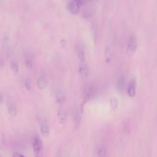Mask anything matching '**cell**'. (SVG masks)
Here are the masks:
<instances>
[{"mask_svg": "<svg viewBox=\"0 0 157 157\" xmlns=\"http://www.w3.org/2000/svg\"><path fill=\"white\" fill-rule=\"evenodd\" d=\"M98 2V0H90V2L92 6H95Z\"/></svg>", "mask_w": 157, "mask_h": 157, "instance_id": "obj_21", "label": "cell"}, {"mask_svg": "<svg viewBox=\"0 0 157 157\" xmlns=\"http://www.w3.org/2000/svg\"><path fill=\"white\" fill-rule=\"evenodd\" d=\"M57 115L59 119V121L61 123H63L65 120H66V113L64 108L61 106H59L57 110Z\"/></svg>", "mask_w": 157, "mask_h": 157, "instance_id": "obj_6", "label": "cell"}, {"mask_svg": "<svg viewBox=\"0 0 157 157\" xmlns=\"http://www.w3.org/2000/svg\"><path fill=\"white\" fill-rule=\"evenodd\" d=\"M137 39L134 35H132L129 40L128 45L126 49V54L128 56H132L137 49Z\"/></svg>", "mask_w": 157, "mask_h": 157, "instance_id": "obj_1", "label": "cell"}, {"mask_svg": "<svg viewBox=\"0 0 157 157\" xmlns=\"http://www.w3.org/2000/svg\"><path fill=\"white\" fill-rule=\"evenodd\" d=\"M40 132L43 136L47 137L50 133V129L47 122L45 120H42L40 123Z\"/></svg>", "mask_w": 157, "mask_h": 157, "instance_id": "obj_5", "label": "cell"}, {"mask_svg": "<svg viewBox=\"0 0 157 157\" xmlns=\"http://www.w3.org/2000/svg\"><path fill=\"white\" fill-rule=\"evenodd\" d=\"M36 157H43V155L41 153V152L36 154Z\"/></svg>", "mask_w": 157, "mask_h": 157, "instance_id": "obj_23", "label": "cell"}, {"mask_svg": "<svg viewBox=\"0 0 157 157\" xmlns=\"http://www.w3.org/2000/svg\"><path fill=\"white\" fill-rule=\"evenodd\" d=\"M24 85H25V88H26L27 90H29L31 89V83H30V82H29V80H26V81L25 82Z\"/></svg>", "mask_w": 157, "mask_h": 157, "instance_id": "obj_17", "label": "cell"}, {"mask_svg": "<svg viewBox=\"0 0 157 157\" xmlns=\"http://www.w3.org/2000/svg\"><path fill=\"white\" fill-rule=\"evenodd\" d=\"M3 102V99H2V96L0 94V105H1Z\"/></svg>", "mask_w": 157, "mask_h": 157, "instance_id": "obj_24", "label": "cell"}, {"mask_svg": "<svg viewBox=\"0 0 157 157\" xmlns=\"http://www.w3.org/2000/svg\"><path fill=\"white\" fill-rule=\"evenodd\" d=\"M125 86V78L123 75L120 76L116 82V87L119 92H122Z\"/></svg>", "mask_w": 157, "mask_h": 157, "instance_id": "obj_7", "label": "cell"}, {"mask_svg": "<svg viewBox=\"0 0 157 157\" xmlns=\"http://www.w3.org/2000/svg\"><path fill=\"white\" fill-rule=\"evenodd\" d=\"M80 5L77 0H72L68 4V9L72 14H77L79 12Z\"/></svg>", "mask_w": 157, "mask_h": 157, "instance_id": "obj_2", "label": "cell"}, {"mask_svg": "<svg viewBox=\"0 0 157 157\" xmlns=\"http://www.w3.org/2000/svg\"><path fill=\"white\" fill-rule=\"evenodd\" d=\"M33 148L35 154L41 152L42 144L40 139L38 136H35L33 140Z\"/></svg>", "mask_w": 157, "mask_h": 157, "instance_id": "obj_3", "label": "cell"}, {"mask_svg": "<svg viewBox=\"0 0 157 157\" xmlns=\"http://www.w3.org/2000/svg\"><path fill=\"white\" fill-rule=\"evenodd\" d=\"M10 66L11 70L12 71V72L13 73L17 74L18 72L19 65H18V63L17 61H15L14 59H12L10 63Z\"/></svg>", "mask_w": 157, "mask_h": 157, "instance_id": "obj_11", "label": "cell"}, {"mask_svg": "<svg viewBox=\"0 0 157 157\" xmlns=\"http://www.w3.org/2000/svg\"><path fill=\"white\" fill-rule=\"evenodd\" d=\"M78 72L80 75L83 78H86L89 75V69L87 65L82 63L78 68Z\"/></svg>", "mask_w": 157, "mask_h": 157, "instance_id": "obj_4", "label": "cell"}, {"mask_svg": "<svg viewBox=\"0 0 157 157\" xmlns=\"http://www.w3.org/2000/svg\"><path fill=\"white\" fill-rule=\"evenodd\" d=\"M8 112H9V115L11 117H13L16 116L17 110V108H16L15 105L11 103L8 105Z\"/></svg>", "mask_w": 157, "mask_h": 157, "instance_id": "obj_13", "label": "cell"}, {"mask_svg": "<svg viewBox=\"0 0 157 157\" xmlns=\"http://www.w3.org/2000/svg\"><path fill=\"white\" fill-rule=\"evenodd\" d=\"M60 43H61V45L63 46V47H65L66 45V44H67V42H66V40L64 39H62L61 40V41H60Z\"/></svg>", "mask_w": 157, "mask_h": 157, "instance_id": "obj_18", "label": "cell"}, {"mask_svg": "<svg viewBox=\"0 0 157 157\" xmlns=\"http://www.w3.org/2000/svg\"><path fill=\"white\" fill-rule=\"evenodd\" d=\"M77 1L79 2L80 6L85 5L86 3V2H87V0H77Z\"/></svg>", "mask_w": 157, "mask_h": 157, "instance_id": "obj_20", "label": "cell"}, {"mask_svg": "<svg viewBox=\"0 0 157 157\" xmlns=\"http://www.w3.org/2000/svg\"><path fill=\"white\" fill-rule=\"evenodd\" d=\"M65 101V96L63 92H58L56 95V102L59 106L63 105Z\"/></svg>", "mask_w": 157, "mask_h": 157, "instance_id": "obj_9", "label": "cell"}, {"mask_svg": "<svg viewBox=\"0 0 157 157\" xmlns=\"http://www.w3.org/2000/svg\"><path fill=\"white\" fill-rule=\"evenodd\" d=\"M4 64V60H3L2 59H1V58H0V67H3Z\"/></svg>", "mask_w": 157, "mask_h": 157, "instance_id": "obj_22", "label": "cell"}, {"mask_svg": "<svg viewBox=\"0 0 157 157\" xmlns=\"http://www.w3.org/2000/svg\"><path fill=\"white\" fill-rule=\"evenodd\" d=\"M37 86L39 89H40V90L44 89L47 85V80H46V78L44 77H41L39 78V79L37 81Z\"/></svg>", "mask_w": 157, "mask_h": 157, "instance_id": "obj_12", "label": "cell"}, {"mask_svg": "<svg viewBox=\"0 0 157 157\" xmlns=\"http://www.w3.org/2000/svg\"><path fill=\"white\" fill-rule=\"evenodd\" d=\"M77 56L81 63H83L85 61V53L84 51L82 48H80L77 50Z\"/></svg>", "mask_w": 157, "mask_h": 157, "instance_id": "obj_14", "label": "cell"}, {"mask_svg": "<svg viewBox=\"0 0 157 157\" xmlns=\"http://www.w3.org/2000/svg\"><path fill=\"white\" fill-rule=\"evenodd\" d=\"M12 157H26V156H24L23 155L20 154V153H15L13 155V156H12Z\"/></svg>", "mask_w": 157, "mask_h": 157, "instance_id": "obj_19", "label": "cell"}, {"mask_svg": "<svg viewBox=\"0 0 157 157\" xmlns=\"http://www.w3.org/2000/svg\"><path fill=\"white\" fill-rule=\"evenodd\" d=\"M128 94L130 97H134L136 95V82L134 80H131L128 87Z\"/></svg>", "mask_w": 157, "mask_h": 157, "instance_id": "obj_8", "label": "cell"}, {"mask_svg": "<svg viewBox=\"0 0 157 157\" xmlns=\"http://www.w3.org/2000/svg\"><path fill=\"white\" fill-rule=\"evenodd\" d=\"M110 107L112 108V109H113V110H115L117 109V107L118 106V100L117 99V98L115 97H113L110 99Z\"/></svg>", "mask_w": 157, "mask_h": 157, "instance_id": "obj_15", "label": "cell"}, {"mask_svg": "<svg viewBox=\"0 0 157 157\" xmlns=\"http://www.w3.org/2000/svg\"><path fill=\"white\" fill-rule=\"evenodd\" d=\"M104 56H105V61L107 63H109L113 56V53L111 48L109 47H107V48L105 50V53H104Z\"/></svg>", "mask_w": 157, "mask_h": 157, "instance_id": "obj_10", "label": "cell"}, {"mask_svg": "<svg viewBox=\"0 0 157 157\" xmlns=\"http://www.w3.org/2000/svg\"><path fill=\"white\" fill-rule=\"evenodd\" d=\"M25 66L26 67V68L28 69L29 70H31L33 69V64L30 59H29V58L26 59L25 61Z\"/></svg>", "mask_w": 157, "mask_h": 157, "instance_id": "obj_16", "label": "cell"}]
</instances>
